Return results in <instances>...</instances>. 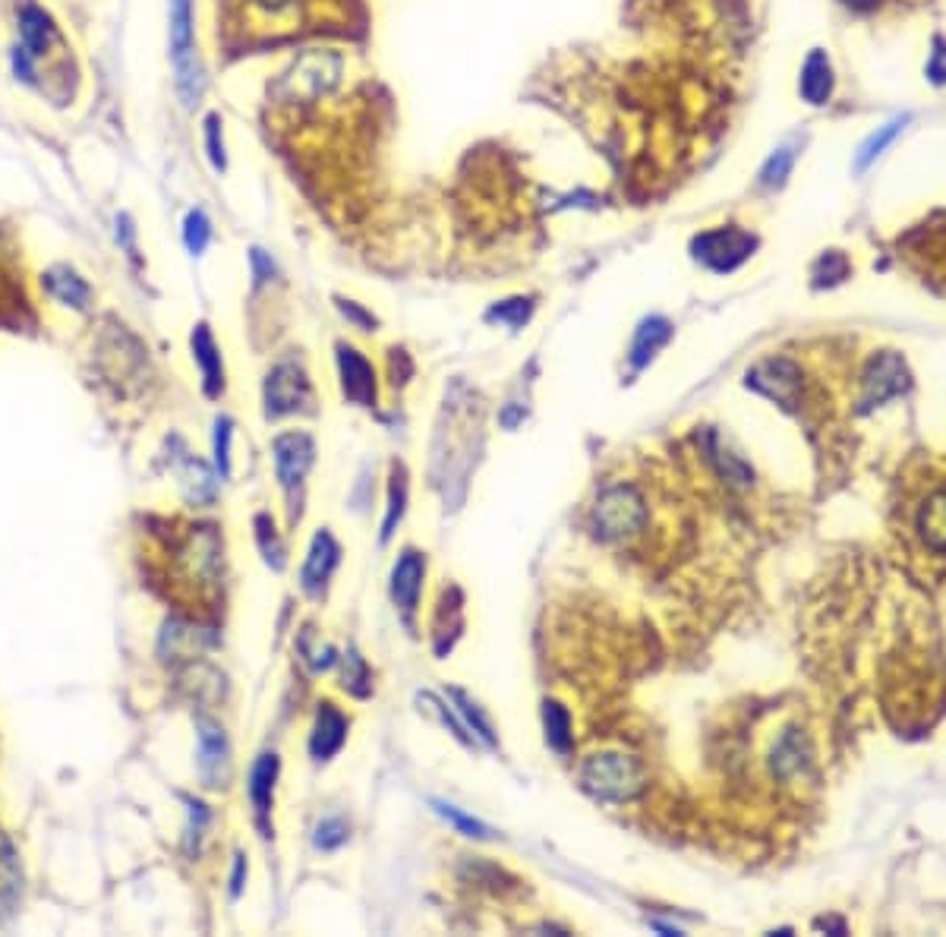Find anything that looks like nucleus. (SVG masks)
Wrapping results in <instances>:
<instances>
[{
    "instance_id": "35",
    "label": "nucleus",
    "mask_w": 946,
    "mask_h": 937,
    "mask_svg": "<svg viewBox=\"0 0 946 937\" xmlns=\"http://www.w3.org/2000/svg\"><path fill=\"white\" fill-rule=\"evenodd\" d=\"M345 688L348 691H353V694H367L370 691V669H367V663L350 650L348 660H345Z\"/></svg>"
},
{
    "instance_id": "33",
    "label": "nucleus",
    "mask_w": 946,
    "mask_h": 937,
    "mask_svg": "<svg viewBox=\"0 0 946 937\" xmlns=\"http://www.w3.org/2000/svg\"><path fill=\"white\" fill-rule=\"evenodd\" d=\"M845 275H849V259L836 250L823 253L821 259H818V266H814L818 285H836V281H843Z\"/></svg>"
},
{
    "instance_id": "18",
    "label": "nucleus",
    "mask_w": 946,
    "mask_h": 937,
    "mask_svg": "<svg viewBox=\"0 0 946 937\" xmlns=\"http://www.w3.org/2000/svg\"><path fill=\"white\" fill-rule=\"evenodd\" d=\"M799 92L808 104H826V99L833 95V63L826 58V51L814 48L808 54V61L802 66V83Z\"/></svg>"
},
{
    "instance_id": "13",
    "label": "nucleus",
    "mask_w": 946,
    "mask_h": 937,
    "mask_svg": "<svg viewBox=\"0 0 946 937\" xmlns=\"http://www.w3.org/2000/svg\"><path fill=\"white\" fill-rule=\"evenodd\" d=\"M338 559H341V546L335 543L329 531H319L312 543H309V556L304 563V572H300V584L307 594H319L326 584H329L331 572L338 568Z\"/></svg>"
},
{
    "instance_id": "26",
    "label": "nucleus",
    "mask_w": 946,
    "mask_h": 937,
    "mask_svg": "<svg viewBox=\"0 0 946 937\" xmlns=\"http://www.w3.org/2000/svg\"><path fill=\"white\" fill-rule=\"evenodd\" d=\"M432 809H435V814H439V817H445L454 831L464 833V836H473V840H490V836H493V831H490L483 821H476V817H471V814H464L461 809H457V805H452V802L432 799Z\"/></svg>"
},
{
    "instance_id": "6",
    "label": "nucleus",
    "mask_w": 946,
    "mask_h": 937,
    "mask_svg": "<svg viewBox=\"0 0 946 937\" xmlns=\"http://www.w3.org/2000/svg\"><path fill=\"white\" fill-rule=\"evenodd\" d=\"M304 404H309V379L304 373L300 363L294 360H281L278 367H271V373L266 379V416L294 414Z\"/></svg>"
},
{
    "instance_id": "9",
    "label": "nucleus",
    "mask_w": 946,
    "mask_h": 937,
    "mask_svg": "<svg viewBox=\"0 0 946 937\" xmlns=\"http://www.w3.org/2000/svg\"><path fill=\"white\" fill-rule=\"evenodd\" d=\"M338 373H341V392L350 404L372 408L376 404V373L372 363L350 344H338Z\"/></svg>"
},
{
    "instance_id": "3",
    "label": "nucleus",
    "mask_w": 946,
    "mask_h": 937,
    "mask_svg": "<svg viewBox=\"0 0 946 937\" xmlns=\"http://www.w3.org/2000/svg\"><path fill=\"white\" fill-rule=\"evenodd\" d=\"M171 61L177 73V92L193 107L206 89V70L193 39V0H171Z\"/></svg>"
},
{
    "instance_id": "28",
    "label": "nucleus",
    "mask_w": 946,
    "mask_h": 937,
    "mask_svg": "<svg viewBox=\"0 0 946 937\" xmlns=\"http://www.w3.org/2000/svg\"><path fill=\"white\" fill-rule=\"evenodd\" d=\"M256 537H259V546H263L266 563L271 565L275 572H281V568H285V546H281V540H278L275 524L268 521V515H259V518H256Z\"/></svg>"
},
{
    "instance_id": "27",
    "label": "nucleus",
    "mask_w": 946,
    "mask_h": 937,
    "mask_svg": "<svg viewBox=\"0 0 946 937\" xmlns=\"http://www.w3.org/2000/svg\"><path fill=\"white\" fill-rule=\"evenodd\" d=\"M792 165H795V148L792 146L777 148V152L767 158V165H763V171H761L763 187L767 189L782 187V184H785V177L792 174Z\"/></svg>"
},
{
    "instance_id": "24",
    "label": "nucleus",
    "mask_w": 946,
    "mask_h": 937,
    "mask_svg": "<svg viewBox=\"0 0 946 937\" xmlns=\"http://www.w3.org/2000/svg\"><path fill=\"white\" fill-rule=\"evenodd\" d=\"M449 698L454 701V710H457V717L464 720V727L473 729V735L480 739V742H486L490 749L495 745V732H493V723L486 720V713L473 704L471 698L464 694V691H457V688H449Z\"/></svg>"
},
{
    "instance_id": "1",
    "label": "nucleus",
    "mask_w": 946,
    "mask_h": 937,
    "mask_svg": "<svg viewBox=\"0 0 946 937\" xmlns=\"http://www.w3.org/2000/svg\"><path fill=\"white\" fill-rule=\"evenodd\" d=\"M234 29L247 39H281L316 29H345L353 22L357 0H230Z\"/></svg>"
},
{
    "instance_id": "40",
    "label": "nucleus",
    "mask_w": 946,
    "mask_h": 937,
    "mask_svg": "<svg viewBox=\"0 0 946 937\" xmlns=\"http://www.w3.org/2000/svg\"><path fill=\"white\" fill-rule=\"evenodd\" d=\"M341 312L348 316L350 322H357L360 329H372V326H376V319H372L370 312L360 310V307H357V303H350V300H341Z\"/></svg>"
},
{
    "instance_id": "31",
    "label": "nucleus",
    "mask_w": 946,
    "mask_h": 937,
    "mask_svg": "<svg viewBox=\"0 0 946 937\" xmlns=\"http://www.w3.org/2000/svg\"><path fill=\"white\" fill-rule=\"evenodd\" d=\"M312 843H316V850H322V853H331V850L345 846V843H348V824H345L341 817H326V821L316 827Z\"/></svg>"
},
{
    "instance_id": "37",
    "label": "nucleus",
    "mask_w": 946,
    "mask_h": 937,
    "mask_svg": "<svg viewBox=\"0 0 946 937\" xmlns=\"http://www.w3.org/2000/svg\"><path fill=\"white\" fill-rule=\"evenodd\" d=\"M927 80L934 85L946 83V42L940 35H934V51H930V61H927Z\"/></svg>"
},
{
    "instance_id": "17",
    "label": "nucleus",
    "mask_w": 946,
    "mask_h": 937,
    "mask_svg": "<svg viewBox=\"0 0 946 937\" xmlns=\"http://www.w3.org/2000/svg\"><path fill=\"white\" fill-rule=\"evenodd\" d=\"M42 285H44V291L51 294L58 303H63V307H73V310H85V307H89V300H92V288L85 285L76 271L66 269V266H54V269L44 271Z\"/></svg>"
},
{
    "instance_id": "4",
    "label": "nucleus",
    "mask_w": 946,
    "mask_h": 937,
    "mask_svg": "<svg viewBox=\"0 0 946 937\" xmlns=\"http://www.w3.org/2000/svg\"><path fill=\"white\" fill-rule=\"evenodd\" d=\"M647 521V505L635 486H609L597 500L594 524L603 540H621L638 534Z\"/></svg>"
},
{
    "instance_id": "42",
    "label": "nucleus",
    "mask_w": 946,
    "mask_h": 937,
    "mask_svg": "<svg viewBox=\"0 0 946 937\" xmlns=\"http://www.w3.org/2000/svg\"><path fill=\"white\" fill-rule=\"evenodd\" d=\"M244 881H247V858H244V855H237V858H234V875H230V894L240 896V890H244Z\"/></svg>"
},
{
    "instance_id": "39",
    "label": "nucleus",
    "mask_w": 946,
    "mask_h": 937,
    "mask_svg": "<svg viewBox=\"0 0 946 937\" xmlns=\"http://www.w3.org/2000/svg\"><path fill=\"white\" fill-rule=\"evenodd\" d=\"M249 262H253V278H256V285H263V281H268V278L275 275V262H271L263 250L249 253Z\"/></svg>"
},
{
    "instance_id": "34",
    "label": "nucleus",
    "mask_w": 946,
    "mask_h": 937,
    "mask_svg": "<svg viewBox=\"0 0 946 937\" xmlns=\"http://www.w3.org/2000/svg\"><path fill=\"white\" fill-rule=\"evenodd\" d=\"M230 436H234L230 416H218L215 420V467H218L222 477L230 474Z\"/></svg>"
},
{
    "instance_id": "15",
    "label": "nucleus",
    "mask_w": 946,
    "mask_h": 937,
    "mask_svg": "<svg viewBox=\"0 0 946 937\" xmlns=\"http://www.w3.org/2000/svg\"><path fill=\"white\" fill-rule=\"evenodd\" d=\"M189 341H193V357H196V363H199V370H203L206 395L218 398L222 392H225V363H222L218 344H215V338H212V332H208L206 322H203V326H196V332H193Z\"/></svg>"
},
{
    "instance_id": "21",
    "label": "nucleus",
    "mask_w": 946,
    "mask_h": 937,
    "mask_svg": "<svg viewBox=\"0 0 946 937\" xmlns=\"http://www.w3.org/2000/svg\"><path fill=\"white\" fill-rule=\"evenodd\" d=\"M543 727H546L549 749H556L558 754H568V751H572L575 732H572V713H568V710L556 704V701H546V704H543Z\"/></svg>"
},
{
    "instance_id": "16",
    "label": "nucleus",
    "mask_w": 946,
    "mask_h": 937,
    "mask_svg": "<svg viewBox=\"0 0 946 937\" xmlns=\"http://www.w3.org/2000/svg\"><path fill=\"white\" fill-rule=\"evenodd\" d=\"M20 39L22 48L32 58H42L44 51L54 44V39H58V25L51 20V13H44L42 7H35V3H25L20 10Z\"/></svg>"
},
{
    "instance_id": "20",
    "label": "nucleus",
    "mask_w": 946,
    "mask_h": 937,
    "mask_svg": "<svg viewBox=\"0 0 946 937\" xmlns=\"http://www.w3.org/2000/svg\"><path fill=\"white\" fill-rule=\"evenodd\" d=\"M669 338H672V326H669L662 316L644 319L640 329L635 332V341H631V367H635V370H644V367L669 344Z\"/></svg>"
},
{
    "instance_id": "5",
    "label": "nucleus",
    "mask_w": 946,
    "mask_h": 937,
    "mask_svg": "<svg viewBox=\"0 0 946 937\" xmlns=\"http://www.w3.org/2000/svg\"><path fill=\"white\" fill-rule=\"evenodd\" d=\"M754 247H758V237L739 228L703 230V234L695 237V244H691L698 262H703L710 271L739 269L741 262L754 253Z\"/></svg>"
},
{
    "instance_id": "8",
    "label": "nucleus",
    "mask_w": 946,
    "mask_h": 937,
    "mask_svg": "<svg viewBox=\"0 0 946 937\" xmlns=\"http://www.w3.org/2000/svg\"><path fill=\"white\" fill-rule=\"evenodd\" d=\"M199 754H196V771L203 776V783L218 790L225 786L227 773H230V745H227L225 729L218 727L215 720H199Z\"/></svg>"
},
{
    "instance_id": "43",
    "label": "nucleus",
    "mask_w": 946,
    "mask_h": 937,
    "mask_svg": "<svg viewBox=\"0 0 946 937\" xmlns=\"http://www.w3.org/2000/svg\"><path fill=\"white\" fill-rule=\"evenodd\" d=\"M845 7H852V10H858V13H867V10H877L881 7V0H843Z\"/></svg>"
},
{
    "instance_id": "36",
    "label": "nucleus",
    "mask_w": 946,
    "mask_h": 937,
    "mask_svg": "<svg viewBox=\"0 0 946 937\" xmlns=\"http://www.w3.org/2000/svg\"><path fill=\"white\" fill-rule=\"evenodd\" d=\"M206 146L212 165L222 171L225 167V143H222V117L218 114H208L206 117Z\"/></svg>"
},
{
    "instance_id": "29",
    "label": "nucleus",
    "mask_w": 946,
    "mask_h": 937,
    "mask_svg": "<svg viewBox=\"0 0 946 937\" xmlns=\"http://www.w3.org/2000/svg\"><path fill=\"white\" fill-rule=\"evenodd\" d=\"M208 237H212V222L206 218V212H199V208H193L189 215H186V225H184V240H186V250L189 253H199L208 247Z\"/></svg>"
},
{
    "instance_id": "30",
    "label": "nucleus",
    "mask_w": 946,
    "mask_h": 937,
    "mask_svg": "<svg viewBox=\"0 0 946 937\" xmlns=\"http://www.w3.org/2000/svg\"><path fill=\"white\" fill-rule=\"evenodd\" d=\"M531 312H534V303L531 300H505V303H498V307H493L490 310V322H502V326H512V329H517V326H524L527 319H531Z\"/></svg>"
},
{
    "instance_id": "14",
    "label": "nucleus",
    "mask_w": 946,
    "mask_h": 937,
    "mask_svg": "<svg viewBox=\"0 0 946 937\" xmlns=\"http://www.w3.org/2000/svg\"><path fill=\"white\" fill-rule=\"evenodd\" d=\"M345 742H348V717L335 708L331 701L319 704L316 727H312V735H309V751H312V758L329 761L331 754H338V751H341Z\"/></svg>"
},
{
    "instance_id": "2",
    "label": "nucleus",
    "mask_w": 946,
    "mask_h": 937,
    "mask_svg": "<svg viewBox=\"0 0 946 937\" xmlns=\"http://www.w3.org/2000/svg\"><path fill=\"white\" fill-rule=\"evenodd\" d=\"M580 783L603 802H628L644 790V771L635 758L618 751L590 754L580 768Z\"/></svg>"
},
{
    "instance_id": "11",
    "label": "nucleus",
    "mask_w": 946,
    "mask_h": 937,
    "mask_svg": "<svg viewBox=\"0 0 946 937\" xmlns=\"http://www.w3.org/2000/svg\"><path fill=\"white\" fill-rule=\"evenodd\" d=\"M905 385H908V373H905V363L896 354H881L871 370L864 375V395H862V408H874V404H884L886 398L899 395Z\"/></svg>"
},
{
    "instance_id": "25",
    "label": "nucleus",
    "mask_w": 946,
    "mask_h": 937,
    "mask_svg": "<svg viewBox=\"0 0 946 937\" xmlns=\"http://www.w3.org/2000/svg\"><path fill=\"white\" fill-rule=\"evenodd\" d=\"M20 887H22V868H20V858H17V850H13V843H10V840H3V836H0V899L13 903L17 894H20Z\"/></svg>"
},
{
    "instance_id": "41",
    "label": "nucleus",
    "mask_w": 946,
    "mask_h": 937,
    "mask_svg": "<svg viewBox=\"0 0 946 937\" xmlns=\"http://www.w3.org/2000/svg\"><path fill=\"white\" fill-rule=\"evenodd\" d=\"M13 70H17V76H22V80H32V76H35L32 54H29L25 48H17V51H13Z\"/></svg>"
},
{
    "instance_id": "10",
    "label": "nucleus",
    "mask_w": 946,
    "mask_h": 937,
    "mask_svg": "<svg viewBox=\"0 0 946 937\" xmlns=\"http://www.w3.org/2000/svg\"><path fill=\"white\" fill-rule=\"evenodd\" d=\"M423 578H426V556L417 549H404L391 568V600H394V606H401L404 612H413L420 606Z\"/></svg>"
},
{
    "instance_id": "12",
    "label": "nucleus",
    "mask_w": 946,
    "mask_h": 937,
    "mask_svg": "<svg viewBox=\"0 0 946 937\" xmlns=\"http://www.w3.org/2000/svg\"><path fill=\"white\" fill-rule=\"evenodd\" d=\"M748 385H754L758 392L770 395L773 401L789 404L792 398L799 395V385H802V382H799V367H795L792 360L777 357V360L761 363L758 370H751V373H748Z\"/></svg>"
},
{
    "instance_id": "38",
    "label": "nucleus",
    "mask_w": 946,
    "mask_h": 937,
    "mask_svg": "<svg viewBox=\"0 0 946 937\" xmlns=\"http://www.w3.org/2000/svg\"><path fill=\"white\" fill-rule=\"evenodd\" d=\"M925 534L927 540L934 543V546H940V534H944V546H946V502H940V505H930L927 508V518H925Z\"/></svg>"
},
{
    "instance_id": "32",
    "label": "nucleus",
    "mask_w": 946,
    "mask_h": 937,
    "mask_svg": "<svg viewBox=\"0 0 946 937\" xmlns=\"http://www.w3.org/2000/svg\"><path fill=\"white\" fill-rule=\"evenodd\" d=\"M417 701H420V704H426V708H423V710H432V713H435V717H439V720H442L445 727L452 729V735H454V739H457V742H464V745H473V739H471V735H467L471 729L464 727V720H457L452 710L445 708V704H442V701H439L435 694H420Z\"/></svg>"
},
{
    "instance_id": "22",
    "label": "nucleus",
    "mask_w": 946,
    "mask_h": 937,
    "mask_svg": "<svg viewBox=\"0 0 946 937\" xmlns=\"http://www.w3.org/2000/svg\"><path fill=\"white\" fill-rule=\"evenodd\" d=\"M404 508H408V471L404 464H391V477H389V512H385V524H382V543L391 540L398 521L404 518Z\"/></svg>"
},
{
    "instance_id": "7",
    "label": "nucleus",
    "mask_w": 946,
    "mask_h": 937,
    "mask_svg": "<svg viewBox=\"0 0 946 937\" xmlns=\"http://www.w3.org/2000/svg\"><path fill=\"white\" fill-rule=\"evenodd\" d=\"M271 455H275V477L281 480V486L294 493L297 486H304V477L316 461V442L307 433H281L271 442Z\"/></svg>"
},
{
    "instance_id": "19",
    "label": "nucleus",
    "mask_w": 946,
    "mask_h": 937,
    "mask_svg": "<svg viewBox=\"0 0 946 937\" xmlns=\"http://www.w3.org/2000/svg\"><path fill=\"white\" fill-rule=\"evenodd\" d=\"M275 780H278V758L275 754H259L253 771H249V802L259 814V821H266L268 812H271V802H275Z\"/></svg>"
},
{
    "instance_id": "23",
    "label": "nucleus",
    "mask_w": 946,
    "mask_h": 937,
    "mask_svg": "<svg viewBox=\"0 0 946 937\" xmlns=\"http://www.w3.org/2000/svg\"><path fill=\"white\" fill-rule=\"evenodd\" d=\"M905 121H908V117H896V121H890V124L877 126V133H871V136L864 140L858 155H855V174H864L867 167L877 162V155H884V148L903 133Z\"/></svg>"
}]
</instances>
